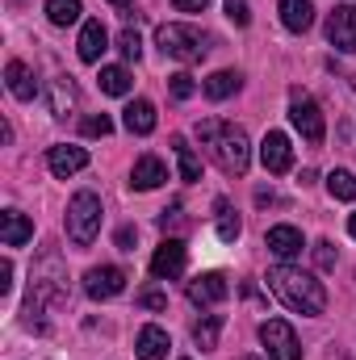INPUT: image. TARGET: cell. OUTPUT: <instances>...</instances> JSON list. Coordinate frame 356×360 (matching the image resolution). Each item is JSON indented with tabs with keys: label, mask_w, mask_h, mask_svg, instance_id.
Wrapping results in <instances>:
<instances>
[{
	"label": "cell",
	"mask_w": 356,
	"mask_h": 360,
	"mask_svg": "<svg viewBox=\"0 0 356 360\" xmlns=\"http://www.w3.org/2000/svg\"><path fill=\"white\" fill-rule=\"evenodd\" d=\"M197 139L205 143L210 160H214L227 176H243V172H248V164H252V143H248L243 126L222 122V117H205V122H197Z\"/></svg>",
	"instance_id": "6da1fadb"
},
{
	"label": "cell",
	"mask_w": 356,
	"mask_h": 360,
	"mask_svg": "<svg viewBox=\"0 0 356 360\" xmlns=\"http://www.w3.org/2000/svg\"><path fill=\"white\" fill-rule=\"evenodd\" d=\"M268 289L293 310V314H323L327 310V289H323V281H314L310 272L293 269V264H276V269H268Z\"/></svg>",
	"instance_id": "7a4b0ae2"
},
{
	"label": "cell",
	"mask_w": 356,
	"mask_h": 360,
	"mask_svg": "<svg viewBox=\"0 0 356 360\" xmlns=\"http://www.w3.org/2000/svg\"><path fill=\"white\" fill-rule=\"evenodd\" d=\"M68 302V276L59 272V256H42V264L30 276V302H25V323L34 327V314L51 310V306H63Z\"/></svg>",
	"instance_id": "3957f363"
},
{
	"label": "cell",
	"mask_w": 356,
	"mask_h": 360,
	"mask_svg": "<svg viewBox=\"0 0 356 360\" xmlns=\"http://www.w3.org/2000/svg\"><path fill=\"white\" fill-rule=\"evenodd\" d=\"M155 46L177 63H201L210 55V38L197 25H184V21H164L155 30Z\"/></svg>",
	"instance_id": "277c9868"
},
{
	"label": "cell",
	"mask_w": 356,
	"mask_h": 360,
	"mask_svg": "<svg viewBox=\"0 0 356 360\" xmlns=\"http://www.w3.org/2000/svg\"><path fill=\"white\" fill-rule=\"evenodd\" d=\"M101 197L92 193V188H80L72 201H68V239L76 243V248H89L92 239L101 235Z\"/></svg>",
	"instance_id": "5b68a950"
},
{
	"label": "cell",
	"mask_w": 356,
	"mask_h": 360,
	"mask_svg": "<svg viewBox=\"0 0 356 360\" xmlns=\"http://www.w3.org/2000/svg\"><path fill=\"white\" fill-rule=\"evenodd\" d=\"M289 122H293V130L310 143V147H319L323 143V134H327V122H323V109L306 96V92H293V105H289Z\"/></svg>",
	"instance_id": "8992f818"
},
{
	"label": "cell",
	"mask_w": 356,
	"mask_h": 360,
	"mask_svg": "<svg viewBox=\"0 0 356 360\" xmlns=\"http://www.w3.org/2000/svg\"><path fill=\"white\" fill-rule=\"evenodd\" d=\"M260 344L268 348L272 360H298L302 356V344H298V335H293V327L285 319H265L260 323Z\"/></svg>",
	"instance_id": "52a82bcc"
},
{
	"label": "cell",
	"mask_w": 356,
	"mask_h": 360,
	"mask_svg": "<svg viewBox=\"0 0 356 360\" xmlns=\"http://www.w3.org/2000/svg\"><path fill=\"white\" fill-rule=\"evenodd\" d=\"M126 269H117V264H101V269H89L84 276V293H89L92 302H109V297H117L122 289H126Z\"/></svg>",
	"instance_id": "ba28073f"
},
{
	"label": "cell",
	"mask_w": 356,
	"mask_h": 360,
	"mask_svg": "<svg viewBox=\"0 0 356 360\" xmlns=\"http://www.w3.org/2000/svg\"><path fill=\"white\" fill-rule=\"evenodd\" d=\"M327 42L344 55L356 51V4H336L327 17Z\"/></svg>",
	"instance_id": "9c48e42d"
},
{
	"label": "cell",
	"mask_w": 356,
	"mask_h": 360,
	"mask_svg": "<svg viewBox=\"0 0 356 360\" xmlns=\"http://www.w3.org/2000/svg\"><path fill=\"white\" fill-rule=\"evenodd\" d=\"M227 297H231V285H227L222 272H201V276L189 281V302L201 306V310H210V306H218Z\"/></svg>",
	"instance_id": "30bf717a"
},
{
	"label": "cell",
	"mask_w": 356,
	"mask_h": 360,
	"mask_svg": "<svg viewBox=\"0 0 356 360\" xmlns=\"http://www.w3.org/2000/svg\"><path fill=\"white\" fill-rule=\"evenodd\" d=\"M184 260H189L184 243H180V239H164V243L155 248V256H151V276H155V281H177L180 272H184Z\"/></svg>",
	"instance_id": "8fae6325"
},
{
	"label": "cell",
	"mask_w": 356,
	"mask_h": 360,
	"mask_svg": "<svg viewBox=\"0 0 356 360\" xmlns=\"http://www.w3.org/2000/svg\"><path fill=\"white\" fill-rule=\"evenodd\" d=\"M265 243H268V252L281 260V264H289V260H298L302 256V231L298 226H289V222H281V226H268V235H265Z\"/></svg>",
	"instance_id": "7c38bea8"
},
{
	"label": "cell",
	"mask_w": 356,
	"mask_h": 360,
	"mask_svg": "<svg viewBox=\"0 0 356 360\" xmlns=\"http://www.w3.org/2000/svg\"><path fill=\"white\" fill-rule=\"evenodd\" d=\"M260 164H265V172H272V176L289 172V164H293V147H289V139H285L281 130H268L265 134V143H260Z\"/></svg>",
	"instance_id": "4fadbf2b"
},
{
	"label": "cell",
	"mask_w": 356,
	"mask_h": 360,
	"mask_svg": "<svg viewBox=\"0 0 356 360\" xmlns=\"http://www.w3.org/2000/svg\"><path fill=\"white\" fill-rule=\"evenodd\" d=\"M46 168H51L59 180H68V176H76V172L89 168V151H84V147H68V143H59V147L46 151Z\"/></svg>",
	"instance_id": "5bb4252c"
},
{
	"label": "cell",
	"mask_w": 356,
	"mask_h": 360,
	"mask_svg": "<svg viewBox=\"0 0 356 360\" xmlns=\"http://www.w3.org/2000/svg\"><path fill=\"white\" fill-rule=\"evenodd\" d=\"M109 51V30L92 17L84 21V30H80V42H76V55L84 59V63H101V55Z\"/></svg>",
	"instance_id": "9a60e30c"
},
{
	"label": "cell",
	"mask_w": 356,
	"mask_h": 360,
	"mask_svg": "<svg viewBox=\"0 0 356 360\" xmlns=\"http://www.w3.org/2000/svg\"><path fill=\"white\" fill-rule=\"evenodd\" d=\"M164 180H168L164 160H160V155H143V160L134 164V172H130V188H134V193H151V188H160Z\"/></svg>",
	"instance_id": "2e32d148"
},
{
	"label": "cell",
	"mask_w": 356,
	"mask_h": 360,
	"mask_svg": "<svg viewBox=\"0 0 356 360\" xmlns=\"http://www.w3.org/2000/svg\"><path fill=\"white\" fill-rule=\"evenodd\" d=\"M34 239V222L21 214V210H4L0 214V243L4 248H21V243H30Z\"/></svg>",
	"instance_id": "e0dca14e"
},
{
	"label": "cell",
	"mask_w": 356,
	"mask_h": 360,
	"mask_svg": "<svg viewBox=\"0 0 356 360\" xmlns=\"http://www.w3.org/2000/svg\"><path fill=\"white\" fill-rule=\"evenodd\" d=\"M76 101H80V89H76V80H72V76H55V80H51V92H46L51 117H68Z\"/></svg>",
	"instance_id": "ac0fdd59"
},
{
	"label": "cell",
	"mask_w": 356,
	"mask_h": 360,
	"mask_svg": "<svg viewBox=\"0 0 356 360\" xmlns=\"http://www.w3.org/2000/svg\"><path fill=\"white\" fill-rule=\"evenodd\" d=\"M168 331L164 327H155V323H147L143 331H139V340H134V352L139 360H168Z\"/></svg>",
	"instance_id": "d6986e66"
},
{
	"label": "cell",
	"mask_w": 356,
	"mask_h": 360,
	"mask_svg": "<svg viewBox=\"0 0 356 360\" xmlns=\"http://www.w3.org/2000/svg\"><path fill=\"white\" fill-rule=\"evenodd\" d=\"M122 126L130 130V134H151L155 130V105L151 101H130L126 109H122Z\"/></svg>",
	"instance_id": "ffe728a7"
},
{
	"label": "cell",
	"mask_w": 356,
	"mask_h": 360,
	"mask_svg": "<svg viewBox=\"0 0 356 360\" xmlns=\"http://www.w3.org/2000/svg\"><path fill=\"white\" fill-rule=\"evenodd\" d=\"M276 8H281V25L293 30V34H306L314 25V4L310 0H281Z\"/></svg>",
	"instance_id": "44dd1931"
},
{
	"label": "cell",
	"mask_w": 356,
	"mask_h": 360,
	"mask_svg": "<svg viewBox=\"0 0 356 360\" xmlns=\"http://www.w3.org/2000/svg\"><path fill=\"white\" fill-rule=\"evenodd\" d=\"M4 84H8V92H13L17 101H34V92H38V84H34V72H30L21 59H13V63L4 68Z\"/></svg>",
	"instance_id": "7402d4cb"
},
{
	"label": "cell",
	"mask_w": 356,
	"mask_h": 360,
	"mask_svg": "<svg viewBox=\"0 0 356 360\" xmlns=\"http://www.w3.org/2000/svg\"><path fill=\"white\" fill-rule=\"evenodd\" d=\"M214 222H218V239H222V243H235V239L243 235V222H239V214H235V205H231L227 197L214 201Z\"/></svg>",
	"instance_id": "603a6c76"
},
{
	"label": "cell",
	"mask_w": 356,
	"mask_h": 360,
	"mask_svg": "<svg viewBox=\"0 0 356 360\" xmlns=\"http://www.w3.org/2000/svg\"><path fill=\"white\" fill-rule=\"evenodd\" d=\"M218 335H222V314H201V319L193 323V344H197L201 352H214V348H218Z\"/></svg>",
	"instance_id": "cb8c5ba5"
},
{
	"label": "cell",
	"mask_w": 356,
	"mask_h": 360,
	"mask_svg": "<svg viewBox=\"0 0 356 360\" xmlns=\"http://www.w3.org/2000/svg\"><path fill=\"white\" fill-rule=\"evenodd\" d=\"M239 84H243V80H239V72H214V76L201 84V92H205L210 101H227V96H235V92H239Z\"/></svg>",
	"instance_id": "d4e9b609"
},
{
	"label": "cell",
	"mask_w": 356,
	"mask_h": 360,
	"mask_svg": "<svg viewBox=\"0 0 356 360\" xmlns=\"http://www.w3.org/2000/svg\"><path fill=\"white\" fill-rule=\"evenodd\" d=\"M80 13H84V4H80V0H46V17H51V25H59V30L76 25V21H80Z\"/></svg>",
	"instance_id": "484cf974"
},
{
	"label": "cell",
	"mask_w": 356,
	"mask_h": 360,
	"mask_svg": "<svg viewBox=\"0 0 356 360\" xmlns=\"http://www.w3.org/2000/svg\"><path fill=\"white\" fill-rule=\"evenodd\" d=\"M130 89H134V76H130L126 68H101V92H109V96H126Z\"/></svg>",
	"instance_id": "4316f807"
},
{
	"label": "cell",
	"mask_w": 356,
	"mask_h": 360,
	"mask_svg": "<svg viewBox=\"0 0 356 360\" xmlns=\"http://www.w3.org/2000/svg\"><path fill=\"white\" fill-rule=\"evenodd\" d=\"M172 151H177V164H180V180H197L201 176V160L193 155V147L184 143V139H172Z\"/></svg>",
	"instance_id": "83f0119b"
},
{
	"label": "cell",
	"mask_w": 356,
	"mask_h": 360,
	"mask_svg": "<svg viewBox=\"0 0 356 360\" xmlns=\"http://www.w3.org/2000/svg\"><path fill=\"white\" fill-rule=\"evenodd\" d=\"M327 193H331L336 201H356V176L348 168H336V172L327 176Z\"/></svg>",
	"instance_id": "f1b7e54d"
},
{
	"label": "cell",
	"mask_w": 356,
	"mask_h": 360,
	"mask_svg": "<svg viewBox=\"0 0 356 360\" xmlns=\"http://www.w3.org/2000/svg\"><path fill=\"white\" fill-rule=\"evenodd\" d=\"M117 51H122V59H130V63H139L143 59V38H139V30H122L117 34Z\"/></svg>",
	"instance_id": "f546056e"
},
{
	"label": "cell",
	"mask_w": 356,
	"mask_h": 360,
	"mask_svg": "<svg viewBox=\"0 0 356 360\" xmlns=\"http://www.w3.org/2000/svg\"><path fill=\"white\" fill-rule=\"evenodd\" d=\"M168 92H172L177 101H189V96L197 92V80H193L189 72H177V76H168Z\"/></svg>",
	"instance_id": "4dcf8cb0"
},
{
	"label": "cell",
	"mask_w": 356,
	"mask_h": 360,
	"mask_svg": "<svg viewBox=\"0 0 356 360\" xmlns=\"http://www.w3.org/2000/svg\"><path fill=\"white\" fill-rule=\"evenodd\" d=\"M222 8H227V17L243 30V25H252V8H248V0H222Z\"/></svg>",
	"instance_id": "1f68e13d"
},
{
	"label": "cell",
	"mask_w": 356,
	"mask_h": 360,
	"mask_svg": "<svg viewBox=\"0 0 356 360\" xmlns=\"http://www.w3.org/2000/svg\"><path fill=\"white\" fill-rule=\"evenodd\" d=\"M314 264L323 272L336 269V243H331V239H319V243H314Z\"/></svg>",
	"instance_id": "d6a6232c"
},
{
	"label": "cell",
	"mask_w": 356,
	"mask_h": 360,
	"mask_svg": "<svg viewBox=\"0 0 356 360\" xmlns=\"http://www.w3.org/2000/svg\"><path fill=\"white\" fill-rule=\"evenodd\" d=\"M109 130H113V122H109L105 113H92V117H84V134H89V139H105Z\"/></svg>",
	"instance_id": "836d02e7"
},
{
	"label": "cell",
	"mask_w": 356,
	"mask_h": 360,
	"mask_svg": "<svg viewBox=\"0 0 356 360\" xmlns=\"http://www.w3.org/2000/svg\"><path fill=\"white\" fill-rule=\"evenodd\" d=\"M139 306H143V310H168V293L147 289V293H139Z\"/></svg>",
	"instance_id": "e575fe53"
},
{
	"label": "cell",
	"mask_w": 356,
	"mask_h": 360,
	"mask_svg": "<svg viewBox=\"0 0 356 360\" xmlns=\"http://www.w3.org/2000/svg\"><path fill=\"white\" fill-rule=\"evenodd\" d=\"M180 222H184V218H180V201H172V205H168V210L160 214V226L168 231V226H180Z\"/></svg>",
	"instance_id": "d590c367"
},
{
	"label": "cell",
	"mask_w": 356,
	"mask_h": 360,
	"mask_svg": "<svg viewBox=\"0 0 356 360\" xmlns=\"http://www.w3.org/2000/svg\"><path fill=\"white\" fill-rule=\"evenodd\" d=\"M8 293H13V264L0 260V297H8Z\"/></svg>",
	"instance_id": "8d00e7d4"
},
{
	"label": "cell",
	"mask_w": 356,
	"mask_h": 360,
	"mask_svg": "<svg viewBox=\"0 0 356 360\" xmlns=\"http://www.w3.org/2000/svg\"><path fill=\"white\" fill-rule=\"evenodd\" d=\"M172 4H177V13H205L210 0H172Z\"/></svg>",
	"instance_id": "74e56055"
},
{
	"label": "cell",
	"mask_w": 356,
	"mask_h": 360,
	"mask_svg": "<svg viewBox=\"0 0 356 360\" xmlns=\"http://www.w3.org/2000/svg\"><path fill=\"white\" fill-rule=\"evenodd\" d=\"M130 243H134V231H130V226H122V231H117V248H122V252H134Z\"/></svg>",
	"instance_id": "f35d334b"
},
{
	"label": "cell",
	"mask_w": 356,
	"mask_h": 360,
	"mask_svg": "<svg viewBox=\"0 0 356 360\" xmlns=\"http://www.w3.org/2000/svg\"><path fill=\"white\" fill-rule=\"evenodd\" d=\"M348 235H352V239H356V214H352V218H348Z\"/></svg>",
	"instance_id": "ab89813d"
},
{
	"label": "cell",
	"mask_w": 356,
	"mask_h": 360,
	"mask_svg": "<svg viewBox=\"0 0 356 360\" xmlns=\"http://www.w3.org/2000/svg\"><path fill=\"white\" fill-rule=\"evenodd\" d=\"M109 4H126V0H109Z\"/></svg>",
	"instance_id": "60d3db41"
},
{
	"label": "cell",
	"mask_w": 356,
	"mask_h": 360,
	"mask_svg": "<svg viewBox=\"0 0 356 360\" xmlns=\"http://www.w3.org/2000/svg\"><path fill=\"white\" fill-rule=\"evenodd\" d=\"M243 360H260V356H243Z\"/></svg>",
	"instance_id": "b9f144b4"
}]
</instances>
